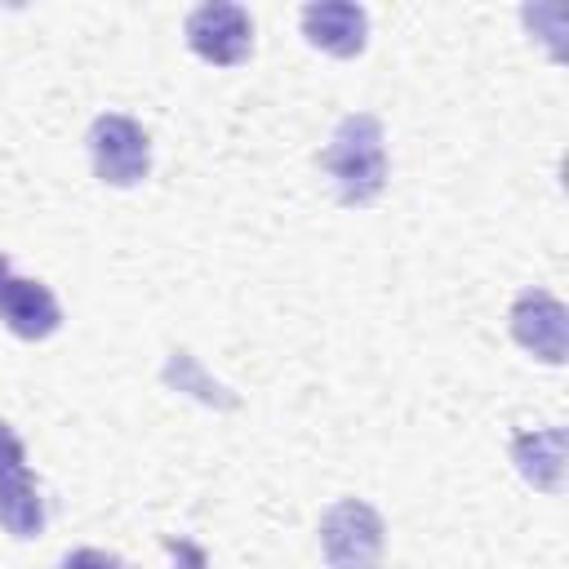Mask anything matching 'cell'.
Here are the masks:
<instances>
[{
	"label": "cell",
	"mask_w": 569,
	"mask_h": 569,
	"mask_svg": "<svg viewBox=\"0 0 569 569\" xmlns=\"http://www.w3.org/2000/svg\"><path fill=\"white\" fill-rule=\"evenodd\" d=\"M325 173L333 178V191L342 204H373L387 187V138L382 120L369 111H351L338 120L325 156Z\"/></svg>",
	"instance_id": "1"
},
{
	"label": "cell",
	"mask_w": 569,
	"mask_h": 569,
	"mask_svg": "<svg viewBox=\"0 0 569 569\" xmlns=\"http://www.w3.org/2000/svg\"><path fill=\"white\" fill-rule=\"evenodd\" d=\"M58 569H124V560L111 556V551H102V547H76V551L62 556Z\"/></svg>",
	"instance_id": "10"
},
{
	"label": "cell",
	"mask_w": 569,
	"mask_h": 569,
	"mask_svg": "<svg viewBox=\"0 0 569 569\" xmlns=\"http://www.w3.org/2000/svg\"><path fill=\"white\" fill-rule=\"evenodd\" d=\"M387 547V525L365 498H342L320 520V551L329 569H378Z\"/></svg>",
	"instance_id": "2"
},
{
	"label": "cell",
	"mask_w": 569,
	"mask_h": 569,
	"mask_svg": "<svg viewBox=\"0 0 569 569\" xmlns=\"http://www.w3.org/2000/svg\"><path fill=\"white\" fill-rule=\"evenodd\" d=\"M0 529L13 538H36L44 529V498L27 467L0 476Z\"/></svg>",
	"instance_id": "8"
},
{
	"label": "cell",
	"mask_w": 569,
	"mask_h": 569,
	"mask_svg": "<svg viewBox=\"0 0 569 569\" xmlns=\"http://www.w3.org/2000/svg\"><path fill=\"white\" fill-rule=\"evenodd\" d=\"M302 36L329 58H356L369 40V13L351 0H320L302 9Z\"/></svg>",
	"instance_id": "7"
},
{
	"label": "cell",
	"mask_w": 569,
	"mask_h": 569,
	"mask_svg": "<svg viewBox=\"0 0 569 569\" xmlns=\"http://www.w3.org/2000/svg\"><path fill=\"white\" fill-rule=\"evenodd\" d=\"M507 320H511V338L529 356H538L547 365H560L565 360V351H569V311H565V302L556 293L525 289L511 302V316Z\"/></svg>",
	"instance_id": "5"
},
{
	"label": "cell",
	"mask_w": 569,
	"mask_h": 569,
	"mask_svg": "<svg viewBox=\"0 0 569 569\" xmlns=\"http://www.w3.org/2000/svg\"><path fill=\"white\" fill-rule=\"evenodd\" d=\"M9 280H13V267H9V258L0 253V293H4V284H9Z\"/></svg>",
	"instance_id": "12"
},
{
	"label": "cell",
	"mask_w": 569,
	"mask_h": 569,
	"mask_svg": "<svg viewBox=\"0 0 569 569\" xmlns=\"http://www.w3.org/2000/svg\"><path fill=\"white\" fill-rule=\"evenodd\" d=\"M187 44L196 58L213 62V67H236L249 58L253 49V18L244 4H231V0H209V4H196L187 13Z\"/></svg>",
	"instance_id": "4"
},
{
	"label": "cell",
	"mask_w": 569,
	"mask_h": 569,
	"mask_svg": "<svg viewBox=\"0 0 569 569\" xmlns=\"http://www.w3.org/2000/svg\"><path fill=\"white\" fill-rule=\"evenodd\" d=\"M560 449H565V436L560 431L516 436V445H511L520 476L533 480V485H542V489H556L560 485Z\"/></svg>",
	"instance_id": "9"
},
{
	"label": "cell",
	"mask_w": 569,
	"mask_h": 569,
	"mask_svg": "<svg viewBox=\"0 0 569 569\" xmlns=\"http://www.w3.org/2000/svg\"><path fill=\"white\" fill-rule=\"evenodd\" d=\"M27 467V445L18 440V431L0 418V476H13Z\"/></svg>",
	"instance_id": "11"
},
{
	"label": "cell",
	"mask_w": 569,
	"mask_h": 569,
	"mask_svg": "<svg viewBox=\"0 0 569 569\" xmlns=\"http://www.w3.org/2000/svg\"><path fill=\"white\" fill-rule=\"evenodd\" d=\"M89 156L93 173L107 187H138L151 173V138L133 116L107 111L89 129Z\"/></svg>",
	"instance_id": "3"
},
{
	"label": "cell",
	"mask_w": 569,
	"mask_h": 569,
	"mask_svg": "<svg viewBox=\"0 0 569 569\" xmlns=\"http://www.w3.org/2000/svg\"><path fill=\"white\" fill-rule=\"evenodd\" d=\"M0 320L9 333H18L22 342H40L49 333H58L62 325V307L53 298V289L44 280L31 276H13L0 293Z\"/></svg>",
	"instance_id": "6"
}]
</instances>
